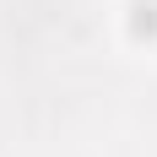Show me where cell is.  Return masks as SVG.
I'll return each instance as SVG.
<instances>
[{"mask_svg": "<svg viewBox=\"0 0 157 157\" xmlns=\"http://www.w3.org/2000/svg\"><path fill=\"white\" fill-rule=\"evenodd\" d=\"M125 27H130V38H157V0H130Z\"/></svg>", "mask_w": 157, "mask_h": 157, "instance_id": "cell-1", "label": "cell"}]
</instances>
